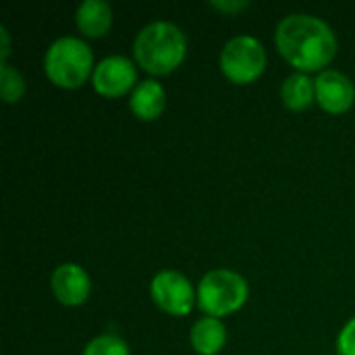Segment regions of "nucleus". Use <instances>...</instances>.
I'll list each match as a JSON object with an SVG mask.
<instances>
[{"label": "nucleus", "instance_id": "1", "mask_svg": "<svg viewBox=\"0 0 355 355\" xmlns=\"http://www.w3.org/2000/svg\"><path fill=\"white\" fill-rule=\"evenodd\" d=\"M277 48L283 58L300 73L327 67L337 52L335 31L327 21L314 15L295 12L277 25Z\"/></svg>", "mask_w": 355, "mask_h": 355}, {"label": "nucleus", "instance_id": "2", "mask_svg": "<svg viewBox=\"0 0 355 355\" xmlns=\"http://www.w3.org/2000/svg\"><path fill=\"white\" fill-rule=\"evenodd\" d=\"M185 50V33L168 21H154L146 25L133 42L137 64L152 75L173 73L183 62Z\"/></svg>", "mask_w": 355, "mask_h": 355}, {"label": "nucleus", "instance_id": "3", "mask_svg": "<svg viewBox=\"0 0 355 355\" xmlns=\"http://www.w3.org/2000/svg\"><path fill=\"white\" fill-rule=\"evenodd\" d=\"M94 67V54L92 48L81 40L73 35L58 37L44 56V71L48 79L64 89H75L85 83Z\"/></svg>", "mask_w": 355, "mask_h": 355}, {"label": "nucleus", "instance_id": "4", "mask_svg": "<svg viewBox=\"0 0 355 355\" xmlns=\"http://www.w3.org/2000/svg\"><path fill=\"white\" fill-rule=\"evenodd\" d=\"M245 300L248 283L241 275L233 270H212L200 281L198 304L212 318L237 312L245 304Z\"/></svg>", "mask_w": 355, "mask_h": 355}, {"label": "nucleus", "instance_id": "5", "mask_svg": "<svg viewBox=\"0 0 355 355\" xmlns=\"http://www.w3.org/2000/svg\"><path fill=\"white\" fill-rule=\"evenodd\" d=\"M220 69L233 83L245 85L256 81L266 69V50L254 35L229 40L220 52Z\"/></svg>", "mask_w": 355, "mask_h": 355}, {"label": "nucleus", "instance_id": "6", "mask_svg": "<svg viewBox=\"0 0 355 355\" xmlns=\"http://www.w3.org/2000/svg\"><path fill=\"white\" fill-rule=\"evenodd\" d=\"M152 300L173 316H187L198 302V295L187 277L177 270H162L152 279Z\"/></svg>", "mask_w": 355, "mask_h": 355}, {"label": "nucleus", "instance_id": "7", "mask_svg": "<svg viewBox=\"0 0 355 355\" xmlns=\"http://www.w3.org/2000/svg\"><path fill=\"white\" fill-rule=\"evenodd\" d=\"M135 79L137 71L127 56H106L96 64L92 73L94 89L106 98H119L129 89H135Z\"/></svg>", "mask_w": 355, "mask_h": 355}, {"label": "nucleus", "instance_id": "8", "mask_svg": "<svg viewBox=\"0 0 355 355\" xmlns=\"http://www.w3.org/2000/svg\"><path fill=\"white\" fill-rule=\"evenodd\" d=\"M316 100L331 114H341L349 110L355 100L352 79L339 71H322L316 77Z\"/></svg>", "mask_w": 355, "mask_h": 355}, {"label": "nucleus", "instance_id": "9", "mask_svg": "<svg viewBox=\"0 0 355 355\" xmlns=\"http://www.w3.org/2000/svg\"><path fill=\"white\" fill-rule=\"evenodd\" d=\"M50 287H52L54 297L62 306H81L89 297L92 283H89L87 272L79 264L67 262L54 270Z\"/></svg>", "mask_w": 355, "mask_h": 355}, {"label": "nucleus", "instance_id": "10", "mask_svg": "<svg viewBox=\"0 0 355 355\" xmlns=\"http://www.w3.org/2000/svg\"><path fill=\"white\" fill-rule=\"evenodd\" d=\"M164 106H166L164 87L154 79H146V81L137 83L131 94V100H129V108L141 121L158 119L162 114Z\"/></svg>", "mask_w": 355, "mask_h": 355}, {"label": "nucleus", "instance_id": "11", "mask_svg": "<svg viewBox=\"0 0 355 355\" xmlns=\"http://www.w3.org/2000/svg\"><path fill=\"white\" fill-rule=\"evenodd\" d=\"M75 19L81 33L89 37H102L112 25V10L104 0H85L77 6Z\"/></svg>", "mask_w": 355, "mask_h": 355}, {"label": "nucleus", "instance_id": "12", "mask_svg": "<svg viewBox=\"0 0 355 355\" xmlns=\"http://www.w3.org/2000/svg\"><path fill=\"white\" fill-rule=\"evenodd\" d=\"M227 343V329L218 318L206 316L191 329V345L200 355H216Z\"/></svg>", "mask_w": 355, "mask_h": 355}, {"label": "nucleus", "instance_id": "13", "mask_svg": "<svg viewBox=\"0 0 355 355\" xmlns=\"http://www.w3.org/2000/svg\"><path fill=\"white\" fill-rule=\"evenodd\" d=\"M316 96V81L310 79L306 73H293L285 79L281 87V98L287 108L304 110L314 102Z\"/></svg>", "mask_w": 355, "mask_h": 355}, {"label": "nucleus", "instance_id": "14", "mask_svg": "<svg viewBox=\"0 0 355 355\" xmlns=\"http://www.w3.org/2000/svg\"><path fill=\"white\" fill-rule=\"evenodd\" d=\"M0 94L2 100L8 104H15L21 100V96L25 94V81L21 77V73L12 67H8L6 62L0 69Z\"/></svg>", "mask_w": 355, "mask_h": 355}, {"label": "nucleus", "instance_id": "15", "mask_svg": "<svg viewBox=\"0 0 355 355\" xmlns=\"http://www.w3.org/2000/svg\"><path fill=\"white\" fill-rule=\"evenodd\" d=\"M83 355H131L127 343L116 335H102L87 343Z\"/></svg>", "mask_w": 355, "mask_h": 355}, {"label": "nucleus", "instance_id": "16", "mask_svg": "<svg viewBox=\"0 0 355 355\" xmlns=\"http://www.w3.org/2000/svg\"><path fill=\"white\" fill-rule=\"evenodd\" d=\"M337 349L341 355H355V318H352L339 333Z\"/></svg>", "mask_w": 355, "mask_h": 355}, {"label": "nucleus", "instance_id": "17", "mask_svg": "<svg viewBox=\"0 0 355 355\" xmlns=\"http://www.w3.org/2000/svg\"><path fill=\"white\" fill-rule=\"evenodd\" d=\"M214 8H218V10H241V8H245L248 6V2H223V0H214V2H210Z\"/></svg>", "mask_w": 355, "mask_h": 355}, {"label": "nucleus", "instance_id": "18", "mask_svg": "<svg viewBox=\"0 0 355 355\" xmlns=\"http://www.w3.org/2000/svg\"><path fill=\"white\" fill-rule=\"evenodd\" d=\"M0 35H2V42H4V46H2V64H4L6 54H8V33H6V29H4V27L0 29Z\"/></svg>", "mask_w": 355, "mask_h": 355}]
</instances>
